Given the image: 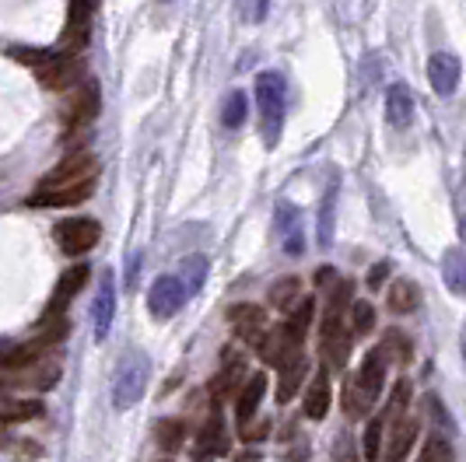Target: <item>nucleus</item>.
I'll return each mask as SVG.
<instances>
[{"mask_svg":"<svg viewBox=\"0 0 466 462\" xmlns=\"http://www.w3.org/2000/svg\"><path fill=\"white\" fill-rule=\"evenodd\" d=\"M390 431V438H386V462H403L410 456V449H414V441H417V417H399Z\"/></svg>","mask_w":466,"mask_h":462,"instance_id":"2eb2a0df","label":"nucleus"},{"mask_svg":"<svg viewBox=\"0 0 466 462\" xmlns=\"http://www.w3.org/2000/svg\"><path fill=\"white\" fill-rule=\"evenodd\" d=\"M351 280H336L327 298V319H344V308L351 305Z\"/></svg>","mask_w":466,"mask_h":462,"instance_id":"7c9ffc66","label":"nucleus"},{"mask_svg":"<svg viewBox=\"0 0 466 462\" xmlns=\"http://www.w3.org/2000/svg\"><path fill=\"white\" fill-rule=\"evenodd\" d=\"M225 449V428H221V417H211L207 428L200 434V456H214Z\"/></svg>","mask_w":466,"mask_h":462,"instance_id":"c756f323","label":"nucleus"},{"mask_svg":"<svg viewBox=\"0 0 466 462\" xmlns=\"http://www.w3.org/2000/svg\"><path fill=\"white\" fill-rule=\"evenodd\" d=\"M463 358H466V326H463Z\"/></svg>","mask_w":466,"mask_h":462,"instance_id":"de8ad7c7","label":"nucleus"},{"mask_svg":"<svg viewBox=\"0 0 466 462\" xmlns=\"http://www.w3.org/2000/svg\"><path fill=\"white\" fill-rule=\"evenodd\" d=\"M382 431H386V424H382V417H375V421H368V428H365V459L368 462H375L379 456H382Z\"/></svg>","mask_w":466,"mask_h":462,"instance_id":"c9c22d12","label":"nucleus"},{"mask_svg":"<svg viewBox=\"0 0 466 462\" xmlns=\"http://www.w3.org/2000/svg\"><path fill=\"white\" fill-rule=\"evenodd\" d=\"M112 315H116V280L112 273H105L99 284V295H95V336L105 340V333L112 326Z\"/></svg>","mask_w":466,"mask_h":462,"instance_id":"aec40b11","label":"nucleus"},{"mask_svg":"<svg viewBox=\"0 0 466 462\" xmlns=\"http://www.w3.org/2000/svg\"><path fill=\"white\" fill-rule=\"evenodd\" d=\"M291 312H295V315H291V326H295V330H299V333H305V326L312 323V312H316V301H312V298H301V301H299V305H295V308H291Z\"/></svg>","mask_w":466,"mask_h":462,"instance_id":"58836bf2","label":"nucleus"},{"mask_svg":"<svg viewBox=\"0 0 466 462\" xmlns=\"http://www.w3.org/2000/svg\"><path fill=\"white\" fill-rule=\"evenodd\" d=\"M316 280H319V284H323V288H327V284H336V270H333V266H323V270H319V273H316Z\"/></svg>","mask_w":466,"mask_h":462,"instance_id":"37998d69","label":"nucleus"},{"mask_svg":"<svg viewBox=\"0 0 466 462\" xmlns=\"http://www.w3.org/2000/svg\"><path fill=\"white\" fill-rule=\"evenodd\" d=\"M460 235L466 238V190H463V203H460Z\"/></svg>","mask_w":466,"mask_h":462,"instance_id":"a18cd8bd","label":"nucleus"},{"mask_svg":"<svg viewBox=\"0 0 466 462\" xmlns=\"http://www.w3.org/2000/svg\"><path fill=\"white\" fill-rule=\"evenodd\" d=\"M256 102H260V120H264V140L277 144L281 123H284V105H288V84L281 74L266 70L256 77Z\"/></svg>","mask_w":466,"mask_h":462,"instance_id":"f257e3e1","label":"nucleus"},{"mask_svg":"<svg viewBox=\"0 0 466 462\" xmlns=\"http://www.w3.org/2000/svg\"><path fill=\"white\" fill-rule=\"evenodd\" d=\"M246 112H249L246 92H232V95L225 99V109H221V123H225L229 130H238V127L246 123Z\"/></svg>","mask_w":466,"mask_h":462,"instance_id":"cd10ccee","label":"nucleus"},{"mask_svg":"<svg viewBox=\"0 0 466 462\" xmlns=\"http://www.w3.org/2000/svg\"><path fill=\"white\" fill-rule=\"evenodd\" d=\"M351 354V333L344 330V319H327L323 323V364L327 371H340Z\"/></svg>","mask_w":466,"mask_h":462,"instance_id":"9b49d317","label":"nucleus"},{"mask_svg":"<svg viewBox=\"0 0 466 462\" xmlns=\"http://www.w3.org/2000/svg\"><path fill=\"white\" fill-rule=\"evenodd\" d=\"M183 441H186V424L183 421H162V428H158V445L166 449V452H179L183 449Z\"/></svg>","mask_w":466,"mask_h":462,"instance_id":"473e14b6","label":"nucleus"},{"mask_svg":"<svg viewBox=\"0 0 466 462\" xmlns=\"http://www.w3.org/2000/svg\"><path fill=\"white\" fill-rule=\"evenodd\" d=\"M386 361H390V354H386V347H382V351H368L362 368H358V386H362V393H365L372 403L379 399L382 386H386Z\"/></svg>","mask_w":466,"mask_h":462,"instance_id":"4468645a","label":"nucleus"},{"mask_svg":"<svg viewBox=\"0 0 466 462\" xmlns=\"http://www.w3.org/2000/svg\"><path fill=\"white\" fill-rule=\"evenodd\" d=\"M53 235H57V245L64 249L67 256H81V253L99 245L102 228L95 218H70V221H60Z\"/></svg>","mask_w":466,"mask_h":462,"instance_id":"7ed1b4c3","label":"nucleus"},{"mask_svg":"<svg viewBox=\"0 0 466 462\" xmlns=\"http://www.w3.org/2000/svg\"><path fill=\"white\" fill-rule=\"evenodd\" d=\"M95 175H99V165H95L92 155H74V158H67V162H60V165L53 168L39 186H42V190L85 186V182H95Z\"/></svg>","mask_w":466,"mask_h":462,"instance_id":"20e7f679","label":"nucleus"},{"mask_svg":"<svg viewBox=\"0 0 466 462\" xmlns=\"http://www.w3.org/2000/svg\"><path fill=\"white\" fill-rule=\"evenodd\" d=\"M4 389H7V386H4V382H0V396H4Z\"/></svg>","mask_w":466,"mask_h":462,"instance_id":"09e8293b","label":"nucleus"},{"mask_svg":"<svg viewBox=\"0 0 466 462\" xmlns=\"http://www.w3.org/2000/svg\"><path fill=\"white\" fill-rule=\"evenodd\" d=\"M99 109H102L99 84H95V81H85V84L77 88V95H74V102L67 105V112H64L67 130H85L88 123H95Z\"/></svg>","mask_w":466,"mask_h":462,"instance_id":"0eeeda50","label":"nucleus"},{"mask_svg":"<svg viewBox=\"0 0 466 462\" xmlns=\"http://www.w3.org/2000/svg\"><path fill=\"white\" fill-rule=\"evenodd\" d=\"M417 301H421V291H417V284H414V280H397V284L390 288V308H393L397 315L414 312V308H417Z\"/></svg>","mask_w":466,"mask_h":462,"instance_id":"bb28decb","label":"nucleus"},{"mask_svg":"<svg viewBox=\"0 0 466 462\" xmlns=\"http://www.w3.org/2000/svg\"><path fill=\"white\" fill-rule=\"evenodd\" d=\"M229 319H232L235 333L246 340V343H253V347H264L266 340V312L260 305H235L232 312H229Z\"/></svg>","mask_w":466,"mask_h":462,"instance_id":"f8f14e48","label":"nucleus"},{"mask_svg":"<svg viewBox=\"0 0 466 462\" xmlns=\"http://www.w3.org/2000/svg\"><path fill=\"white\" fill-rule=\"evenodd\" d=\"M460 77H463V64L456 53H435L432 64H428V81H432V92L438 99L456 95Z\"/></svg>","mask_w":466,"mask_h":462,"instance_id":"9d476101","label":"nucleus"},{"mask_svg":"<svg viewBox=\"0 0 466 462\" xmlns=\"http://www.w3.org/2000/svg\"><path fill=\"white\" fill-rule=\"evenodd\" d=\"M273 228H277V238L284 245L288 256H301L305 253V235H301V214L291 207V203H277V214H273Z\"/></svg>","mask_w":466,"mask_h":462,"instance_id":"ddd939ff","label":"nucleus"},{"mask_svg":"<svg viewBox=\"0 0 466 462\" xmlns=\"http://www.w3.org/2000/svg\"><path fill=\"white\" fill-rule=\"evenodd\" d=\"M301 340H305V333H299L291 323L288 326H277L273 333H266V340H264V347H260V354H264L270 364H288V361H295L301 354Z\"/></svg>","mask_w":466,"mask_h":462,"instance_id":"6e6552de","label":"nucleus"},{"mask_svg":"<svg viewBox=\"0 0 466 462\" xmlns=\"http://www.w3.org/2000/svg\"><path fill=\"white\" fill-rule=\"evenodd\" d=\"M7 424H11V421H7L4 413H0V434H4V428H7Z\"/></svg>","mask_w":466,"mask_h":462,"instance_id":"49530a36","label":"nucleus"},{"mask_svg":"<svg viewBox=\"0 0 466 462\" xmlns=\"http://www.w3.org/2000/svg\"><path fill=\"white\" fill-rule=\"evenodd\" d=\"M301 301V280L299 277H281L273 288H270V305L281 308V312H291Z\"/></svg>","mask_w":466,"mask_h":462,"instance_id":"393cba45","label":"nucleus"},{"mask_svg":"<svg viewBox=\"0 0 466 462\" xmlns=\"http://www.w3.org/2000/svg\"><path fill=\"white\" fill-rule=\"evenodd\" d=\"M407 403H410V382H397V389H393V396H390V406H386V413H382V424H386V428H393L399 417H403Z\"/></svg>","mask_w":466,"mask_h":462,"instance_id":"2f4dec72","label":"nucleus"},{"mask_svg":"<svg viewBox=\"0 0 466 462\" xmlns=\"http://www.w3.org/2000/svg\"><path fill=\"white\" fill-rule=\"evenodd\" d=\"M386 277H390V263H375L368 270V288H382Z\"/></svg>","mask_w":466,"mask_h":462,"instance_id":"79ce46f5","label":"nucleus"},{"mask_svg":"<svg viewBox=\"0 0 466 462\" xmlns=\"http://www.w3.org/2000/svg\"><path fill=\"white\" fill-rule=\"evenodd\" d=\"M246 382V358L238 354V351H225V361H221V371H218V378H214V399H225L232 396L235 389Z\"/></svg>","mask_w":466,"mask_h":462,"instance_id":"dca6fc26","label":"nucleus"},{"mask_svg":"<svg viewBox=\"0 0 466 462\" xmlns=\"http://www.w3.org/2000/svg\"><path fill=\"white\" fill-rule=\"evenodd\" d=\"M88 266H74V270H67L64 277L57 280V291H53V301H49V312H46V319H60V312L67 308V301L77 295L85 284H88Z\"/></svg>","mask_w":466,"mask_h":462,"instance_id":"f3484780","label":"nucleus"},{"mask_svg":"<svg viewBox=\"0 0 466 462\" xmlns=\"http://www.w3.org/2000/svg\"><path fill=\"white\" fill-rule=\"evenodd\" d=\"M266 0H242V18L246 22H264Z\"/></svg>","mask_w":466,"mask_h":462,"instance_id":"ea45409f","label":"nucleus"},{"mask_svg":"<svg viewBox=\"0 0 466 462\" xmlns=\"http://www.w3.org/2000/svg\"><path fill=\"white\" fill-rule=\"evenodd\" d=\"M35 74H39V81H42L49 92H64V88L81 81L85 64H81V57H74V53H53L46 64L35 67Z\"/></svg>","mask_w":466,"mask_h":462,"instance_id":"39448f33","label":"nucleus"},{"mask_svg":"<svg viewBox=\"0 0 466 462\" xmlns=\"http://www.w3.org/2000/svg\"><path fill=\"white\" fill-rule=\"evenodd\" d=\"M421 462H453V445L445 438H428L421 449Z\"/></svg>","mask_w":466,"mask_h":462,"instance_id":"e433bc0d","label":"nucleus"},{"mask_svg":"<svg viewBox=\"0 0 466 462\" xmlns=\"http://www.w3.org/2000/svg\"><path fill=\"white\" fill-rule=\"evenodd\" d=\"M305 371H309V361H305V354H299L295 361L281 364V382H277V399H281V403H288V399L299 393V389H301V378H305Z\"/></svg>","mask_w":466,"mask_h":462,"instance_id":"b1692460","label":"nucleus"},{"mask_svg":"<svg viewBox=\"0 0 466 462\" xmlns=\"http://www.w3.org/2000/svg\"><path fill=\"white\" fill-rule=\"evenodd\" d=\"M442 277L453 295H466V249H445L442 256Z\"/></svg>","mask_w":466,"mask_h":462,"instance_id":"5701e85b","label":"nucleus"},{"mask_svg":"<svg viewBox=\"0 0 466 462\" xmlns=\"http://www.w3.org/2000/svg\"><path fill=\"white\" fill-rule=\"evenodd\" d=\"M372 326H375L372 301H351V330L358 333V336H365V333H372Z\"/></svg>","mask_w":466,"mask_h":462,"instance_id":"f704fd0d","label":"nucleus"},{"mask_svg":"<svg viewBox=\"0 0 466 462\" xmlns=\"http://www.w3.org/2000/svg\"><path fill=\"white\" fill-rule=\"evenodd\" d=\"M301 406H305V417H309V421H323V417L330 413V378H327V371L312 378V386H309Z\"/></svg>","mask_w":466,"mask_h":462,"instance_id":"4be33fe9","label":"nucleus"},{"mask_svg":"<svg viewBox=\"0 0 466 462\" xmlns=\"http://www.w3.org/2000/svg\"><path fill=\"white\" fill-rule=\"evenodd\" d=\"M183 301H186V288L179 277H158L148 291V308L155 319H172L183 308Z\"/></svg>","mask_w":466,"mask_h":462,"instance_id":"423d86ee","label":"nucleus"},{"mask_svg":"<svg viewBox=\"0 0 466 462\" xmlns=\"http://www.w3.org/2000/svg\"><path fill=\"white\" fill-rule=\"evenodd\" d=\"M264 396H266V375H253V378L242 386L238 403H235V413H238V424H242V431L249 428V421L256 417V410H260Z\"/></svg>","mask_w":466,"mask_h":462,"instance_id":"6ab92c4d","label":"nucleus"},{"mask_svg":"<svg viewBox=\"0 0 466 462\" xmlns=\"http://www.w3.org/2000/svg\"><path fill=\"white\" fill-rule=\"evenodd\" d=\"M344 410H347L351 417H362V413L372 410V399L362 393L358 378H347V389H344Z\"/></svg>","mask_w":466,"mask_h":462,"instance_id":"72a5a7b5","label":"nucleus"},{"mask_svg":"<svg viewBox=\"0 0 466 462\" xmlns=\"http://www.w3.org/2000/svg\"><path fill=\"white\" fill-rule=\"evenodd\" d=\"M386 120H390L393 127H407V123L414 120V95H410L407 84H393V88L386 92Z\"/></svg>","mask_w":466,"mask_h":462,"instance_id":"412c9836","label":"nucleus"},{"mask_svg":"<svg viewBox=\"0 0 466 462\" xmlns=\"http://www.w3.org/2000/svg\"><path fill=\"white\" fill-rule=\"evenodd\" d=\"M333 462H358V449H354V441L344 434L340 438V445H336V459Z\"/></svg>","mask_w":466,"mask_h":462,"instance_id":"a19ab883","label":"nucleus"},{"mask_svg":"<svg viewBox=\"0 0 466 462\" xmlns=\"http://www.w3.org/2000/svg\"><path fill=\"white\" fill-rule=\"evenodd\" d=\"M203 462H207V459H203Z\"/></svg>","mask_w":466,"mask_h":462,"instance_id":"8fccbe9b","label":"nucleus"},{"mask_svg":"<svg viewBox=\"0 0 466 462\" xmlns=\"http://www.w3.org/2000/svg\"><path fill=\"white\" fill-rule=\"evenodd\" d=\"M11 351H14V347H4V343H0V368H11Z\"/></svg>","mask_w":466,"mask_h":462,"instance_id":"c03bdc74","label":"nucleus"},{"mask_svg":"<svg viewBox=\"0 0 466 462\" xmlns=\"http://www.w3.org/2000/svg\"><path fill=\"white\" fill-rule=\"evenodd\" d=\"M333 218H336V179H333V186L327 190V197L319 203V231H316V238H319V245L323 249H330L333 242Z\"/></svg>","mask_w":466,"mask_h":462,"instance_id":"a878e982","label":"nucleus"},{"mask_svg":"<svg viewBox=\"0 0 466 462\" xmlns=\"http://www.w3.org/2000/svg\"><path fill=\"white\" fill-rule=\"evenodd\" d=\"M148 378H151L148 358L144 354H127L123 364L116 368V378H112V406L130 410L133 403H140L144 389H148Z\"/></svg>","mask_w":466,"mask_h":462,"instance_id":"f03ea898","label":"nucleus"},{"mask_svg":"<svg viewBox=\"0 0 466 462\" xmlns=\"http://www.w3.org/2000/svg\"><path fill=\"white\" fill-rule=\"evenodd\" d=\"M92 190H95V182H85V186H64V190H35L29 203L32 207H74V203H85V200L92 197Z\"/></svg>","mask_w":466,"mask_h":462,"instance_id":"a211bd4d","label":"nucleus"},{"mask_svg":"<svg viewBox=\"0 0 466 462\" xmlns=\"http://www.w3.org/2000/svg\"><path fill=\"white\" fill-rule=\"evenodd\" d=\"M39 413H42V403H39V399H18V403H11V406L4 410L7 421H32Z\"/></svg>","mask_w":466,"mask_h":462,"instance_id":"4c0bfd02","label":"nucleus"},{"mask_svg":"<svg viewBox=\"0 0 466 462\" xmlns=\"http://www.w3.org/2000/svg\"><path fill=\"white\" fill-rule=\"evenodd\" d=\"M183 288H186V295H197L200 288H203V280H207V260L203 256H190V260H183Z\"/></svg>","mask_w":466,"mask_h":462,"instance_id":"c85d7f7f","label":"nucleus"},{"mask_svg":"<svg viewBox=\"0 0 466 462\" xmlns=\"http://www.w3.org/2000/svg\"><path fill=\"white\" fill-rule=\"evenodd\" d=\"M102 0H70L67 11V29H64V46L67 49H81L92 35V18L99 11Z\"/></svg>","mask_w":466,"mask_h":462,"instance_id":"1a4fd4ad","label":"nucleus"}]
</instances>
